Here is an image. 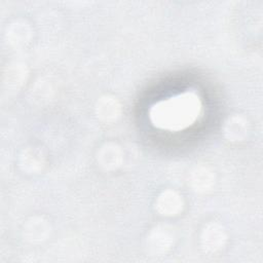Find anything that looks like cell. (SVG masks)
<instances>
[{
  "instance_id": "6da1fadb",
  "label": "cell",
  "mask_w": 263,
  "mask_h": 263,
  "mask_svg": "<svg viewBox=\"0 0 263 263\" xmlns=\"http://www.w3.org/2000/svg\"><path fill=\"white\" fill-rule=\"evenodd\" d=\"M200 109L198 98L184 93L155 105L151 111L153 123L161 128L179 129L191 124Z\"/></svg>"
}]
</instances>
